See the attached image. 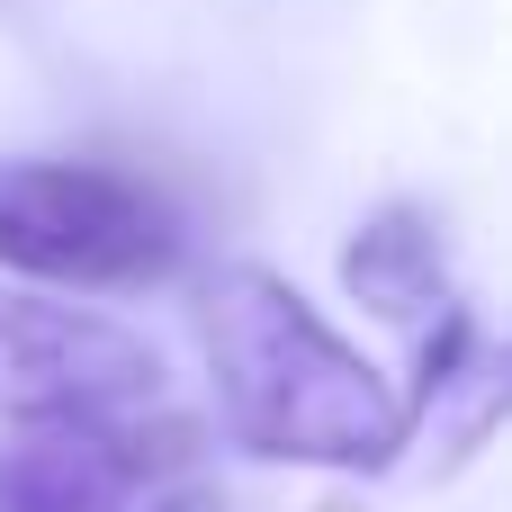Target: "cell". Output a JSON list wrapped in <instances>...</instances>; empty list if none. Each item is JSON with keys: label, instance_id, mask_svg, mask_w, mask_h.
I'll use <instances>...</instances> for the list:
<instances>
[{"label": "cell", "instance_id": "6", "mask_svg": "<svg viewBox=\"0 0 512 512\" xmlns=\"http://www.w3.org/2000/svg\"><path fill=\"white\" fill-rule=\"evenodd\" d=\"M144 512H234V504H225V486H198V477H189V486H171V495H153Z\"/></svg>", "mask_w": 512, "mask_h": 512}, {"label": "cell", "instance_id": "4", "mask_svg": "<svg viewBox=\"0 0 512 512\" xmlns=\"http://www.w3.org/2000/svg\"><path fill=\"white\" fill-rule=\"evenodd\" d=\"M153 459L144 423H18L0 441V512H135Z\"/></svg>", "mask_w": 512, "mask_h": 512}, {"label": "cell", "instance_id": "1", "mask_svg": "<svg viewBox=\"0 0 512 512\" xmlns=\"http://www.w3.org/2000/svg\"><path fill=\"white\" fill-rule=\"evenodd\" d=\"M198 351H207L216 414H225L234 450H252V459L369 477L414 441L405 387H387V369H369V351H351L261 261H225L207 279Z\"/></svg>", "mask_w": 512, "mask_h": 512}, {"label": "cell", "instance_id": "3", "mask_svg": "<svg viewBox=\"0 0 512 512\" xmlns=\"http://www.w3.org/2000/svg\"><path fill=\"white\" fill-rule=\"evenodd\" d=\"M162 351L72 297H36L0 279V423H144L162 414Z\"/></svg>", "mask_w": 512, "mask_h": 512}, {"label": "cell", "instance_id": "2", "mask_svg": "<svg viewBox=\"0 0 512 512\" xmlns=\"http://www.w3.org/2000/svg\"><path fill=\"white\" fill-rule=\"evenodd\" d=\"M189 261V225L171 189L117 162H63V153H9L0 162V270L45 288H162Z\"/></svg>", "mask_w": 512, "mask_h": 512}, {"label": "cell", "instance_id": "5", "mask_svg": "<svg viewBox=\"0 0 512 512\" xmlns=\"http://www.w3.org/2000/svg\"><path fill=\"white\" fill-rule=\"evenodd\" d=\"M342 288L396 324H441L450 306H468L450 288V261H441V225L423 207H378L351 243H342Z\"/></svg>", "mask_w": 512, "mask_h": 512}]
</instances>
